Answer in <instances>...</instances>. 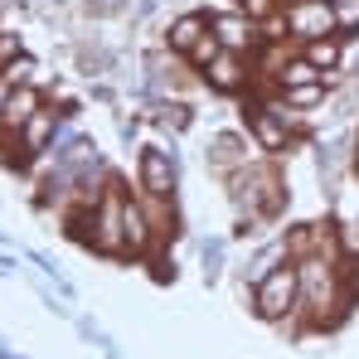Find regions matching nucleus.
<instances>
[{
  "instance_id": "nucleus-1",
  "label": "nucleus",
  "mask_w": 359,
  "mask_h": 359,
  "mask_svg": "<svg viewBox=\"0 0 359 359\" xmlns=\"http://www.w3.org/2000/svg\"><path fill=\"white\" fill-rule=\"evenodd\" d=\"M224 184H229V204H233L238 224H267V219H277L292 204V189H287V180L277 175L272 156H257L252 165L233 170Z\"/></svg>"
},
{
  "instance_id": "nucleus-2",
  "label": "nucleus",
  "mask_w": 359,
  "mask_h": 359,
  "mask_svg": "<svg viewBox=\"0 0 359 359\" xmlns=\"http://www.w3.org/2000/svg\"><path fill=\"white\" fill-rule=\"evenodd\" d=\"M297 306H301V272L287 257L252 287V316L267 320V325H282L287 335H297Z\"/></svg>"
},
{
  "instance_id": "nucleus-3",
  "label": "nucleus",
  "mask_w": 359,
  "mask_h": 359,
  "mask_svg": "<svg viewBox=\"0 0 359 359\" xmlns=\"http://www.w3.org/2000/svg\"><path fill=\"white\" fill-rule=\"evenodd\" d=\"M243 117H248V136H252V146H257L262 156H272V161H277V156H292L297 146H306V136H301L282 112H272L262 97H248Z\"/></svg>"
},
{
  "instance_id": "nucleus-4",
  "label": "nucleus",
  "mask_w": 359,
  "mask_h": 359,
  "mask_svg": "<svg viewBox=\"0 0 359 359\" xmlns=\"http://www.w3.org/2000/svg\"><path fill=\"white\" fill-rule=\"evenodd\" d=\"M282 29H287L292 44L320 39V34H340L335 0H282Z\"/></svg>"
},
{
  "instance_id": "nucleus-5",
  "label": "nucleus",
  "mask_w": 359,
  "mask_h": 359,
  "mask_svg": "<svg viewBox=\"0 0 359 359\" xmlns=\"http://www.w3.org/2000/svg\"><path fill=\"white\" fill-rule=\"evenodd\" d=\"M136 189L161 194V199H180V161L170 146H146L136 156Z\"/></svg>"
},
{
  "instance_id": "nucleus-6",
  "label": "nucleus",
  "mask_w": 359,
  "mask_h": 359,
  "mask_svg": "<svg viewBox=\"0 0 359 359\" xmlns=\"http://www.w3.org/2000/svg\"><path fill=\"white\" fill-rule=\"evenodd\" d=\"M199 83L214 93V97H243L252 88V59L248 54H233V49H219L214 63L199 73Z\"/></svg>"
},
{
  "instance_id": "nucleus-7",
  "label": "nucleus",
  "mask_w": 359,
  "mask_h": 359,
  "mask_svg": "<svg viewBox=\"0 0 359 359\" xmlns=\"http://www.w3.org/2000/svg\"><path fill=\"white\" fill-rule=\"evenodd\" d=\"M262 151L252 146V136H238V131H219V136H209V146H204V165H209V175L229 180L233 170L243 165H252Z\"/></svg>"
},
{
  "instance_id": "nucleus-8",
  "label": "nucleus",
  "mask_w": 359,
  "mask_h": 359,
  "mask_svg": "<svg viewBox=\"0 0 359 359\" xmlns=\"http://www.w3.org/2000/svg\"><path fill=\"white\" fill-rule=\"evenodd\" d=\"M209 29H214V39H219L224 49L248 54V59H252V54H257V44H262V29L243 15L238 5H233V10H214V15H209Z\"/></svg>"
},
{
  "instance_id": "nucleus-9",
  "label": "nucleus",
  "mask_w": 359,
  "mask_h": 359,
  "mask_svg": "<svg viewBox=\"0 0 359 359\" xmlns=\"http://www.w3.org/2000/svg\"><path fill=\"white\" fill-rule=\"evenodd\" d=\"M44 88L39 83H25V88H0V131H20L25 121L44 107Z\"/></svg>"
},
{
  "instance_id": "nucleus-10",
  "label": "nucleus",
  "mask_w": 359,
  "mask_h": 359,
  "mask_svg": "<svg viewBox=\"0 0 359 359\" xmlns=\"http://www.w3.org/2000/svg\"><path fill=\"white\" fill-rule=\"evenodd\" d=\"M306 59L316 63L330 83H345V59H350V34H320V39H306L297 44Z\"/></svg>"
},
{
  "instance_id": "nucleus-11",
  "label": "nucleus",
  "mask_w": 359,
  "mask_h": 359,
  "mask_svg": "<svg viewBox=\"0 0 359 359\" xmlns=\"http://www.w3.org/2000/svg\"><path fill=\"white\" fill-rule=\"evenodd\" d=\"M199 34H209V15L204 10H184V15H170V25H165V34H161V44L170 49V54H189L194 49V39Z\"/></svg>"
},
{
  "instance_id": "nucleus-12",
  "label": "nucleus",
  "mask_w": 359,
  "mask_h": 359,
  "mask_svg": "<svg viewBox=\"0 0 359 359\" xmlns=\"http://www.w3.org/2000/svg\"><path fill=\"white\" fill-rule=\"evenodd\" d=\"M306 83H330V78H325L316 63L306 59L301 49H297V54H292L287 63H282L277 73H272V88H277V93H287V88H306Z\"/></svg>"
},
{
  "instance_id": "nucleus-13",
  "label": "nucleus",
  "mask_w": 359,
  "mask_h": 359,
  "mask_svg": "<svg viewBox=\"0 0 359 359\" xmlns=\"http://www.w3.org/2000/svg\"><path fill=\"white\" fill-rule=\"evenodd\" d=\"M146 121L161 126V131H170V136H180V131L194 126V107L189 102H151L146 107Z\"/></svg>"
},
{
  "instance_id": "nucleus-14",
  "label": "nucleus",
  "mask_w": 359,
  "mask_h": 359,
  "mask_svg": "<svg viewBox=\"0 0 359 359\" xmlns=\"http://www.w3.org/2000/svg\"><path fill=\"white\" fill-rule=\"evenodd\" d=\"M25 83H39L44 93L54 88L49 78H39V63L29 59V54H20L15 63H5V68H0V88H25Z\"/></svg>"
},
{
  "instance_id": "nucleus-15",
  "label": "nucleus",
  "mask_w": 359,
  "mask_h": 359,
  "mask_svg": "<svg viewBox=\"0 0 359 359\" xmlns=\"http://www.w3.org/2000/svg\"><path fill=\"white\" fill-rule=\"evenodd\" d=\"M219 49H224V44H219V39H214V29H209V34H199V39H194V49L184 54V63H189L194 73H204V68L214 63V54H219Z\"/></svg>"
},
{
  "instance_id": "nucleus-16",
  "label": "nucleus",
  "mask_w": 359,
  "mask_h": 359,
  "mask_svg": "<svg viewBox=\"0 0 359 359\" xmlns=\"http://www.w3.org/2000/svg\"><path fill=\"white\" fill-rule=\"evenodd\" d=\"M335 25H340V34L359 39V0H335Z\"/></svg>"
},
{
  "instance_id": "nucleus-17",
  "label": "nucleus",
  "mask_w": 359,
  "mask_h": 359,
  "mask_svg": "<svg viewBox=\"0 0 359 359\" xmlns=\"http://www.w3.org/2000/svg\"><path fill=\"white\" fill-rule=\"evenodd\" d=\"M20 54H25V39H20L15 29H5V25H0V68H5V63H15Z\"/></svg>"
}]
</instances>
